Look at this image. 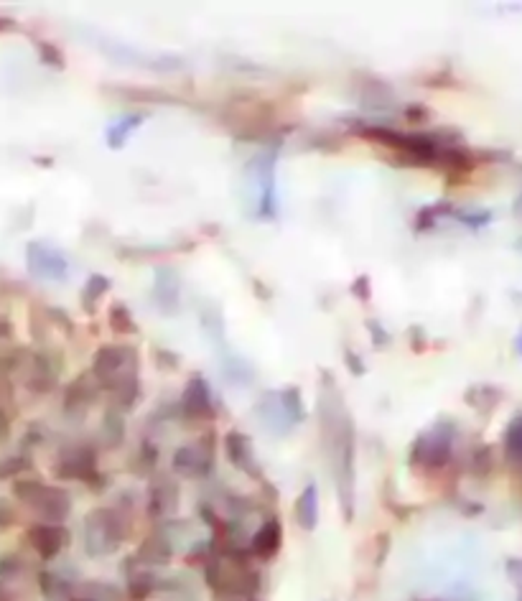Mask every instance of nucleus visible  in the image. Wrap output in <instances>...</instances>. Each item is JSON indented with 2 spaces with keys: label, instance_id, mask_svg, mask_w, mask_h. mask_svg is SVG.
<instances>
[{
  "label": "nucleus",
  "instance_id": "obj_1",
  "mask_svg": "<svg viewBox=\"0 0 522 601\" xmlns=\"http://www.w3.org/2000/svg\"><path fill=\"white\" fill-rule=\"evenodd\" d=\"M31 540H34L36 551H39L41 556L51 558V556H57L59 548H62L64 533L59 528H49V525H41V528H36L34 533H31Z\"/></svg>",
  "mask_w": 522,
  "mask_h": 601
},
{
  "label": "nucleus",
  "instance_id": "obj_2",
  "mask_svg": "<svg viewBox=\"0 0 522 601\" xmlns=\"http://www.w3.org/2000/svg\"><path fill=\"white\" fill-rule=\"evenodd\" d=\"M278 545H281V528H278V523H268L263 530H260L258 535H255L253 540V548L258 556L270 558L278 553Z\"/></svg>",
  "mask_w": 522,
  "mask_h": 601
},
{
  "label": "nucleus",
  "instance_id": "obj_3",
  "mask_svg": "<svg viewBox=\"0 0 522 601\" xmlns=\"http://www.w3.org/2000/svg\"><path fill=\"white\" fill-rule=\"evenodd\" d=\"M316 489L309 487L304 492V497L298 500V523L304 525V528H314L316 525Z\"/></svg>",
  "mask_w": 522,
  "mask_h": 601
},
{
  "label": "nucleus",
  "instance_id": "obj_4",
  "mask_svg": "<svg viewBox=\"0 0 522 601\" xmlns=\"http://www.w3.org/2000/svg\"><path fill=\"white\" fill-rule=\"evenodd\" d=\"M0 29H6V23H3V21H0Z\"/></svg>",
  "mask_w": 522,
  "mask_h": 601
}]
</instances>
